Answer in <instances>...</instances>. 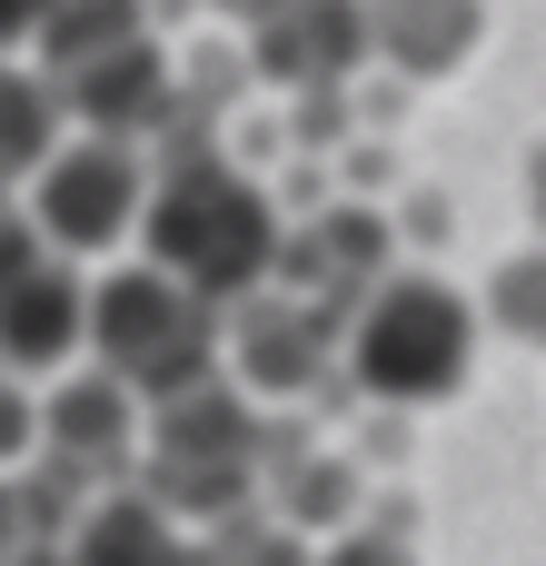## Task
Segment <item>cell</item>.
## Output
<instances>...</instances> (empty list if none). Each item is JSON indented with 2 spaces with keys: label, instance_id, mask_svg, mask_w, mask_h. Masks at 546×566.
Returning <instances> with one entry per match:
<instances>
[{
  "label": "cell",
  "instance_id": "20",
  "mask_svg": "<svg viewBox=\"0 0 546 566\" xmlns=\"http://www.w3.org/2000/svg\"><path fill=\"white\" fill-rule=\"evenodd\" d=\"M527 219H537V239H546V139L527 149Z\"/></svg>",
  "mask_w": 546,
  "mask_h": 566
},
{
  "label": "cell",
  "instance_id": "14",
  "mask_svg": "<svg viewBox=\"0 0 546 566\" xmlns=\"http://www.w3.org/2000/svg\"><path fill=\"white\" fill-rule=\"evenodd\" d=\"M477 328H497V338H517V348H546V239L507 249V259L487 269V289H477Z\"/></svg>",
  "mask_w": 546,
  "mask_h": 566
},
{
  "label": "cell",
  "instance_id": "18",
  "mask_svg": "<svg viewBox=\"0 0 546 566\" xmlns=\"http://www.w3.org/2000/svg\"><path fill=\"white\" fill-rule=\"evenodd\" d=\"M388 239H408V249H438V239H448V199H438V189H408V199H388Z\"/></svg>",
  "mask_w": 546,
  "mask_h": 566
},
{
  "label": "cell",
  "instance_id": "3",
  "mask_svg": "<svg viewBox=\"0 0 546 566\" xmlns=\"http://www.w3.org/2000/svg\"><path fill=\"white\" fill-rule=\"evenodd\" d=\"M259 478H269V418L249 388H229V368L139 408V478L129 488L149 507H169L179 527H219V517L259 507Z\"/></svg>",
  "mask_w": 546,
  "mask_h": 566
},
{
  "label": "cell",
  "instance_id": "2",
  "mask_svg": "<svg viewBox=\"0 0 546 566\" xmlns=\"http://www.w3.org/2000/svg\"><path fill=\"white\" fill-rule=\"evenodd\" d=\"M468 368H477V308L438 269H388L338 328V388L388 408V418L458 398Z\"/></svg>",
  "mask_w": 546,
  "mask_h": 566
},
{
  "label": "cell",
  "instance_id": "21",
  "mask_svg": "<svg viewBox=\"0 0 546 566\" xmlns=\"http://www.w3.org/2000/svg\"><path fill=\"white\" fill-rule=\"evenodd\" d=\"M169 10H229V20H239V10H249V0H169Z\"/></svg>",
  "mask_w": 546,
  "mask_h": 566
},
{
  "label": "cell",
  "instance_id": "16",
  "mask_svg": "<svg viewBox=\"0 0 546 566\" xmlns=\"http://www.w3.org/2000/svg\"><path fill=\"white\" fill-rule=\"evenodd\" d=\"M20 458H40V398H30L20 378H0V478H10Z\"/></svg>",
  "mask_w": 546,
  "mask_h": 566
},
{
  "label": "cell",
  "instance_id": "8",
  "mask_svg": "<svg viewBox=\"0 0 546 566\" xmlns=\"http://www.w3.org/2000/svg\"><path fill=\"white\" fill-rule=\"evenodd\" d=\"M239 60L249 80H279L288 99L298 90H348L368 80V10L358 0H249L239 10Z\"/></svg>",
  "mask_w": 546,
  "mask_h": 566
},
{
  "label": "cell",
  "instance_id": "11",
  "mask_svg": "<svg viewBox=\"0 0 546 566\" xmlns=\"http://www.w3.org/2000/svg\"><path fill=\"white\" fill-rule=\"evenodd\" d=\"M60 566H189V527L169 507H149L139 488H109L70 517Z\"/></svg>",
  "mask_w": 546,
  "mask_h": 566
},
{
  "label": "cell",
  "instance_id": "4",
  "mask_svg": "<svg viewBox=\"0 0 546 566\" xmlns=\"http://www.w3.org/2000/svg\"><path fill=\"white\" fill-rule=\"evenodd\" d=\"M80 348H90L99 378H119L139 408H159V398L219 378V308H209L199 289H179L169 269L129 259V269L90 279V328H80Z\"/></svg>",
  "mask_w": 546,
  "mask_h": 566
},
{
  "label": "cell",
  "instance_id": "6",
  "mask_svg": "<svg viewBox=\"0 0 546 566\" xmlns=\"http://www.w3.org/2000/svg\"><path fill=\"white\" fill-rule=\"evenodd\" d=\"M219 358H229V388H249V398H348L338 388V318H318L288 289L239 298L219 318Z\"/></svg>",
  "mask_w": 546,
  "mask_h": 566
},
{
  "label": "cell",
  "instance_id": "15",
  "mask_svg": "<svg viewBox=\"0 0 546 566\" xmlns=\"http://www.w3.org/2000/svg\"><path fill=\"white\" fill-rule=\"evenodd\" d=\"M189 566H308V537H288L269 507H239L219 527H189Z\"/></svg>",
  "mask_w": 546,
  "mask_h": 566
},
{
  "label": "cell",
  "instance_id": "1",
  "mask_svg": "<svg viewBox=\"0 0 546 566\" xmlns=\"http://www.w3.org/2000/svg\"><path fill=\"white\" fill-rule=\"evenodd\" d=\"M279 229H288L279 199H269L249 169H229V149L209 139L199 109H179V119L159 129V159H149L139 259L169 269L179 289H199V298L229 318L239 298L269 289V269H279Z\"/></svg>",
  "mask_w": 546,
  "mask_h": 566
},
{
  "label": "cell",
  "instance_id": "10",
  "mask_svg": "<svg viewBox=\"0 0 546 566\" xmlns=\"http://www.w3.org/2000/svg\"><path fill=\"white\" fill-rule=\"evenodd\" d=\"M358 10H368V60H388V80L408 90L468 70L487 40V0H358Z\"/></svg>",
  "mask_w": 546,
  "mask_h": 566
},
{
  "label": "cell",
  "instance_id": "9",
  "mask_svg": "<svg viewBox=\"0 0 546 566\" xmlns=\"http://www.w3.org/2000/svg\"><path fill=\"white\" fill-rule=\"evenodd\" d=\"M80 328H90V279L70 259H40L10 298H0V378H60L80 358Z\"/></svg>",
  "mask_w": 546,
  "mask_h": 566
},
{
  "label": "cell",
  "instance_id": "7",
  "mask_svg": "<svg viewBox=\"0 0 546 566\" xmlns=\"http://www.w3.org/2000/svg\"><path fill=\"white\" fill-rule=\"evenodd\" d=\"M388 269H398L388 209H368V199H318L298 229H279V269H269V289H288V298H308L318 318L348 328V308H358Z\"/></svg>",
  "mask_w": 546,
  "mask_h": 566
},
{
  "label": "cell",
  "instance_id": "12",
  "mask_svg": "<svg viewBox=\"0 0 546 566\" xmlns=\"http://www.w3.org/2000/svg\"><path fill=\"white\" fill-rule=\"evenodd\" d=\"M129 40H149V0H50L30 50H40V80H70V70L129 50Z\"/></svg>",
  "mask_w": 546,
  "mask_h": 566
},
{
  "label": "cell",
  "instance_id": "19",
  "mask_svg": "<svg viewBox=\"0 0 546 566\" xmlns=\"http://www.w3.org/2000/svg\"><path fill=\"white\" fill-rule=\"evenodd\" d=\"M40 20H50V0H0V60H10V50H30V40H40Z\"/></svg>",
  "mask_w": 546,
  "mask_h": 566
},
{
  "label": "cell",
  "instance_id": "17",
  "mask_svg": "<svg viewBox=\"0 0 546 566\" xmlns=\"http://www.w3.org/2000/svg\"><path fill=\"white\" fill-rule=\"evenodd\" d=\"M308 566H418V547L388 537V527H348V537H328Z\"/></svg>",
  "mask_w": 546,
  "mask_h": 566
},
{
  "label": "cell",
  "instance_id": "5",
  "mask_svg": "<svg viewBox=\"0 0 546 566\" xmlns=\"http://www.w3.org/2000/svg\"><path fill=\"white\" fill-rule=\"evenodd\" d=\"M20 189H30V199H20V219L40 229V249H50V259H109V249H129V239H139V209H149V149L70 129V139L30 169Z\"/></svg>",
  "mask_w": 546,
  "mask_h": 566
},
{
  "label": "cell",
  "instance_id": "13",
  "mask_svg": "<svg viewBox=\"0 0 546 566\" xmlns=\"http://www.w3.org/2000/svg\"><path fill=\"white\" fill-rule=\"evenodd\" d=\"M70 139V109H60V90L40 80V70H20V60H0V189H20L50 149Z\"/></svg>",
  "mask_w": 546,
  "mask_h": 566
}]
</instances>
